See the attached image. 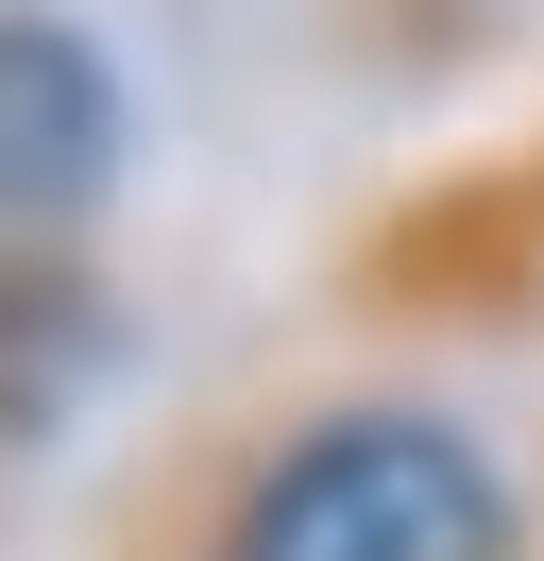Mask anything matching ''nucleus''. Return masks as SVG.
<instances>
[{"mask_svg": "<svg viewBox=\"0 0 544 561\" xmlns=\"http://www.w3.org/2000/svg\"><path fill=\"white\" fill-rule=\"evenodd\" d=\"M136 85L68 0H0V239H102Z\"/></svg>", "mask_w": 544, "mask_h": 561, "instance_id": "nucleus-2", "label": "nucleus"}, {"mask_svg": "<svg viewBox=\"0 0 544 561\" xmlns=\"http://www.w3.org/2000/svg\"><path fill=\"white\" fill-rule=\"evenodd\" d=\"M120 561H544L510 443L426 375H290L136 477Z\"/></svg>", "mask_w": 544, "mask_h": 561, "instance_id": "nucleus-1", "label": "nucleus"}, {"mask_svg": "<svg viewBox=\"0 0 544 561\" xmlns=\"http://www.w3.org/2000/svg\"><path fill=\"white\" fill-rule=\"evenodd\" d=\"M120 391V289L102 239H0V459L68 443Z\"/></svg>", "mask_w": 544, "mask_h": 561, "instance_id": "nucleus-3", "label": "nucleus"}]
</instances>
